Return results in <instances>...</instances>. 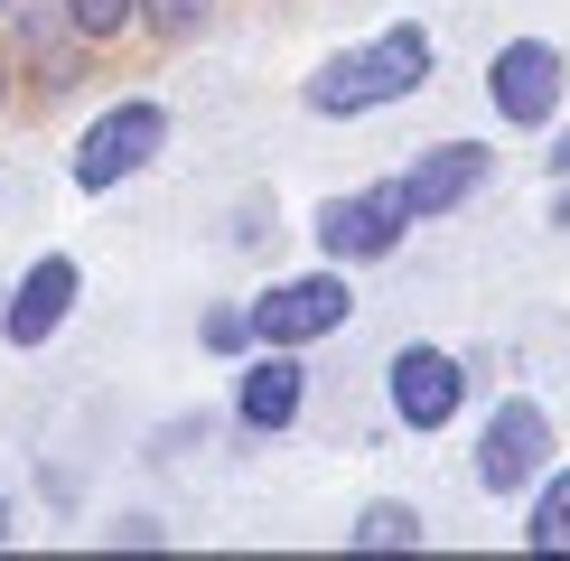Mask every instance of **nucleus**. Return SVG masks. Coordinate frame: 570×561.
<instances>
[{"mask_svg":"<svg viewBox=\"0 0 570 561\" xmlns=\"http://www.w3.org/2000/svg\"><path fill=\"white\" fill-rule=\"evenodd\" d=\"M431 76V29H384L365 47H346V57H327L318 76H308V112H374V104H402V94H421Z\"/></svg>","mask_w":570,"mask_h":561,"instance_id":"1","label":"nucleus"},{"mask_svg":"<svg viewBox=\"0 0 570 561\" xmlns=\"http://www.w3.org/2000/svg\"><path fill=\"white\" fill-rule=\"evenodd\" d=\"M412 187L384 178V187H355V197H327L318 206V253L327 263H384V253L412 234Z\"/></svg>","mask_w":570,"mask_h":561,"instance_id":"2","label":"nucleus"},{"mask_svg":"<svg viewBox=\"0 0 570 561\" xmlns=\"http://www.w3.org/2000/svg\"><path fill=\"white\" fill-rule=\"evenodd\" d=\"M159 140H169V112H159V104H112L104 122L76 140V187H94V197L122 187L131 169H150V159H159Z\"/></svg>","mask_w":570,"mask_h":561,"instance_id":"3","label":"nucleus"},{"mask_svg":"<svg viewBox=\"0 0 570 561\" xmlns=\"http://www.w3.org/2000/svg\"><path fill=\"white\" fill-rule=\"evenodd\" d=\"M346 309H355L346 263L337 272H299V280H281V291L253 299V337L263 346H308V337H327V327H346Z\"/></svg>","mask_w":570,"mask_h":561,"instance_id":"4","label":"nucleus"},{"mask_svg":"<svg viewBox=\"0 0 570 561\" xmlns=\"http://www.w3.org/2000/svg\"><path fill=\"white\" fill-rule=\"evenodd\" d=\"M542 450H552V421H542V403H495L487 431H478V486L487 496H514L524 478H542Z\"/></svg>","mask_w":570,"mask_h":561,"instance_id":"5","label":"nucleus"},{"mask_svg":"<svg viewBox=\"0 0 570 561\" xmlns=\"http://www.w3.org/2000/svg\"><path fill=\"white\" fill-rule=\"evenodd\" d=\"M487 104L505 112V122H552L561 112V57L542 38H514V47H495V66H487Z\"/></svg>","mask_w":570,"mask_h":561,"instance_id":"6","label":"nucleus"},{"mask_svg":"<svg viewBox=\"0 0 570 561\" xmlns=\"http://www.w3.org/2000/svg\"><path fill=\"white\" fill-rule=\"evenodd\" d=\"M459 393H468V374L449 346H402L393 356V412L412 421V431H440L449 412H459Z\"/></svg>","mask_w":570,"mask_h":561,"instance_id":"7","label":"nucleus"},{"mask_svg":"<svg viewBox=\"0 0 570 561\" xmlns=\"http://www.w3.org/2000/svg\"><path fill=\"white\" fill-rule=\"evenodd\" d=\"M66 309H76V263L66 253H38L29 280H19V299L0 309V327H10V346H47L66 327Z\"/></svg>","mask_w":570,"mask_h":561,"instance_id":"8","label":"nucleus"},{"mask_svg":"<svg viewBox=\"0 0 570 561\" xmlns=\"http://www.w3.org/2000/svg\"><path fill=\"white\" fill-rule=\"evenodd\" d=\"M402 187H412V216H449V206H468L487 187V150L478 140H440V150H421L402 169Z\"/></svg>","mask_w":570,"mask_h":561,"instance_id":"9","label":"nucleus"},{"mask_svg":"<svg viewBox=\"0 0 570 561\" xmlns=\"http://www.w3.org/2000/svg\"><path fill=\"white\" fill-rule=\"evenodd\" d=\"M234 412H244V431H291V421H299V365H291V346H272V356L244 374Z\"/></svg>","mask_w":570,"mask_h":561,"instance_id":"10","label":"nucleus"},{"mask_svg":"<svg viewBox=\"0 0 570 561\" xmlns=\"http://www.w3.org/2000/svg\"><path fill=\"white\" fill-rule=\"evenodd\" d=\"M346 543H355V552H421L431 533H421L412 505H365V514L346 524Z\"/></svg>","mask_w":570,"mask_h":561,"instance_id":"11","label":"nucleus"},{"mask_svg":"<svg viewBox=\"0 0 570 561\" xmlns=\"http://www.w3.org/2000/svg\"><path fill=\"white\" fill-rule=\"evenodd\" d=\"M524 543H533V552H570V478H552V486H542V505H533Z\"/></svg>","mask_w":570,"mask_h":561,"instance_id":"12","label":"nucleus"},{"mask_svg":"<svg viewBox=\"0 0 570 561\" xmlns=\"http://www.w3.org/2000/svg\"><path fill=\"white\" fill-rule=\"evenodd\" d=\"M122 19H140V0H66L76 38H122Z\"/></svg>","mask_w":570,"mask_h":561,"instance_id":"13","label":"nucleus"},{"mask_svg":"<svg viewBox=\"0 0 570 561\" xmlns=\"http://www.w3.org/2000/svg\"><path fill=\"white\" fill-rule=\"evenodd\" d=\"M206 10H216V0H140V19H150V29H169V38H197Z\"/></svg>","mask_w":570,"mask_h":561,"instance_id":"14","label":"nucleus"},{"mask_svg":"<svg viewBox=\"0 0 570 561\" xmlns=\"http://www.w3.org/2000/svg\"><path fill=\"white\" fill-rule=\"evenodd\" d=\"M244 337H253V309H216L206 318V346H216V356H234Z\"/></svg>","mask_w":570,"mask_h":561,"instance_id":"15","label":"nucleus"},{"mask_svg":"<svg viewBox=\"0 0 570 561\" xmlns=\"http://www.w3.org/2000/svg\"><path fill=\"white\" fill-rule=\"evenodd\" d=\"M552 178H570V131H561V140H552Z\"/></svg>","mask_w":570,"mask_h":561,"instance_id":"16","label":"nucleus"},{"mask_svg":"<svg viewBox=\"0 0 570 561\" xmlns=\"http://www.w3.org/2000/svg\"><path fill=\"white\" fill-rule=\"evenodd\" d=\"M552 225H561V234H570V178H561V197H552Z\"/></svg>","mask_w":570,"mask_h":561,"instance_id":"17","label":"nucleus"},{"mask_svg":"<svg viewBox=\"0 0 570 561\" xmlns=\"http://www.w3.org/2000/svg\"><path fill=\"white\" fill-rule=\"evenodd\" d=\"M0 543H10V496H0Z\"/></svg>","mask_w":570,"mask_h":561,"instance_id":"18","label":"nucleus"},{"mask_svg":"<svg viewBox=\"0 0 570 561\" xmlns=\"http://www.w3.org/2000/svg\"><path fill=\"white\" fill-rule=\"evenodd\" d=\"M0 10H10V0H0Z\"/></svg>","mask_w":570,"mask_h":561,"instance_id":"19","label":"nucleus"}]
</instances>
